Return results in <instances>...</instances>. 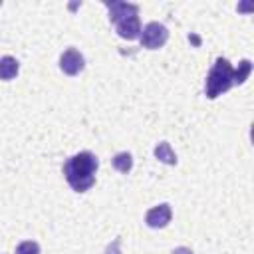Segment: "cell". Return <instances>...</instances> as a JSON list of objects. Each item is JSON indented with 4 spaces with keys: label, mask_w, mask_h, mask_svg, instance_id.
I'll list each match as a JSON object with an SVG mask.
<instances>
[{
    "label": "cell",
    "mask_w": 254,
    "mask_h": 254,
    "mask_svg": "<svg viewBox=\"0 0 254 254\" xmlns=\"http://www.w3.org/2000/svg\"><path fill=\"white\" fill-rule=\"evenodd\" d=\"M83 65H85L83 56H81L77 50H73V48L65 50V52L60 56V67H62V71L67 73V75H77V73L83 69Z\"/></svg>",
    "instance_id": "277c9868"
},
{
    "label": "cell",
    "mask_w": 254,
    "mask_h": 254,
    "mask_svg": "<svg viewBox=\"0 0 254 254\" xmlns=\"http://www.w3.org/2000/svg\"><path fill=\"white\" fill-rule=\"evenodd\" d=\"M232 65L228 60L224 58H218L212 65V69L208 71L206 75V83H204V93L208 99H216L218 95L226 93L232 85H234V79H232Z\"/></svg>",
    "instance_id": "7a4b0ae2"
},
{
    "label": "cell",
    "mask_w": 254,
    "mask_h": 254,
    "mask_svg": "<svg viewBox=\"0 0 254 254\" xmlns=\"http://www.w3.org/2000/svg\"><path fill=\"white\" fill-rule=\"evenodd\" d=\"M113 167L119 171V173H129L131 171V167H133V157L129 155V153H117L115 157H113Z\"/></svg>",
    "instance_id": "8fae6325"
},
{
    "label": "cell",
    "mask_w": 254,
    "mask_h": 254,
    "mask_svg": "<svg viewBox=\"0 0 254 254\" xmlns=\"http://www.w3.org/2000/svg\"><path fill=\"white\" fill-rule=\"evenodd\" d=\"M173 254H194V252L190 248H187V246H179V248L173 250Z\"/></svg>",
    "instance_id": "5bb4252c"
},
{
    "label": "cell",
    "mask_w": 254,
    "mask_h": 254,
    "mask_svg": "<svg viewBox=\"0 0 254 254\" xmlns=\"http://www.w3.org/2000/svg\"><path fill=\"white\" fill-rule=\"evenodd\" d=\"M119 244H121V240L119 238H115L107 248H105V254H121V248H119Z\"/></svg>",
    "instance_id": "4fadbf2b"
},
{
    "label": "cell",
    "mask_w": 254,
    "mask_h": 254,
    "mask_svg": "<svg viewBox=\"0 0 254 254\" xmlns=\"http://www.w3.org/2000/svg\"><path fill=\"white\" fill-rule=\"evenodd\" d=\"M97 167H99L97 157L89 151H81V153H77V155H73L65 161L64 177L75 192H85L95 183Z\"/></svg>",
    "instance_id": "6da1fadb"
},
{
    "label": "cell",
    "mask_w": 254,
    "mask_h": 254,
    "mask_svg": "<svg viewBox=\"0 0 254 254\" xmlns=\"http://www.w3.org/2000/svg\"><path fill=\"white\" fill-rule=\"evenodd\" d=\"M18 69H20V65H18V60L16 58H12V56L0 58V79L10 81L12 77L18 75Z\"/></svg>",
    "instance_id": "ba28073f"
},
{
    "label": "cell",
    "mask_w": 254,
    "mask_h": 254,
    "mask_svg": "<svg viewBox=\"0 0 254 254\" xmlns=\"http://www.w3.org/2000/svg\"><path fill=\"white\" fill-rule=\"evenodd\" d=\"M115 28H117V34H119L123 40H137V38L141 36V22H139V16H137V14L119 20V22L115 24Z\"/></svg>",
    "instance_id": "8992f818"
},
{
    "label": "cell",
    "mask_w": 254,
    "mask_h": 254,
    "mask_svg": "<svg viewBox=\"0 0 254 254\" xmlns=\"http://www.w3.org/2000/svg\"><path fill=\"white\" fill-rule=\"evenodd\" d=\"M141 46L147 50H157L161 46H165V42L169 40V30L167 26H163L161 22H149L143 30H141Z\"/></svg>",
    "instance_id": "3957f363"
},
{
    "label": "cell",
    "mask_w": 254,
    "mask_h": 254,
    "mask_svg": "<svg viewBox=\"0 0 254 254\" xmlns=\"http://www.w3.org/2000/svg\"><path fill=\"white\" fill-rule=\"evenodd\" d=\"M171 216H173L171 206H169L167 202H163V204H157V206H153L151 210H147L145 222H147V226H151V228H165V226L171 222Z\"/></svg>",
    "instance_id": "5b68a950"
},
{
    "label": "cell",
    "mask_w": 254,
    "mask_h": 254,
    "mask_svg": "<svg viewBox=\"0 0 254 254\" xmlns=\"http://www.w3.org/2000/svg\"><path fill=\"white\" fill-rule=\"evenodd\" d=\"M155 157L161 161V163H167V165H175L177 163V155H175V151L171 149V145L167 143V141H161L157 147H155Z\"/></svg>",
    "instance_id": "9c48e42d"
},
{
    "label": "cell",
    "mask_w": 254,
    "mask_h": 254,
    "mask_svg": "<svg viewBox=\"0 0 254 254\" xmlns=\"http://www.w3.org/2000/svg\"><path fill=\"white\" fill-rule=\"evenodd\" d=\"M105 6L109 8V20L111 22H119L127 16H133V14H139V6L137 4H131V2H105Z\"/></svg>",
    "instance_id": "52a82bcc"
},
{
    "label": "cell",
    "mask_w": 254,
    "mask_h": 254,
    "mask_svg": "<svg viewBox=\"0 0 254 254\" xmlns=\"http://www.w3.org/2000/svg\"><path fill=\"white\" fill-rule=\"evenodd\" d=\"M16 254H40V246H38V242L24 240L16 246Z\"/></svg>",
    "instance_id": "7c38bea8"
},
{
    "label": "cell",
    "mask_w": 254,
    "mask_h": 254,
    "mask_svg": "<svg viewBox=\"0 0 254 254\" xmlns=\"http://www.w3.org/2000/svg\"><path fill=\"white\" fill-rule=\"evenodd\" d=\"M250 71H252V62H250V60H242V62L238 64V69H234V73H232L234 83H238V85L244 83V81L248 79Z\"/></svg>",
    "instance_id": "30bf717a"
}]
</instances>
